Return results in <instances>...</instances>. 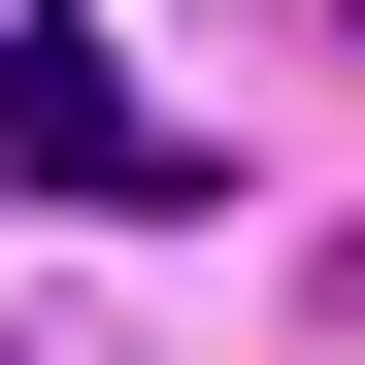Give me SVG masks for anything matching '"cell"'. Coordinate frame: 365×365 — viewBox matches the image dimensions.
Returning a JSON list of instances; mask_svg holds the SVG:
<instances>
[{
	"instance_id": "cell-1",
	"label": "cell",
	"mask_w": 365,
	"mask_h": 365,
	"mask_svg": "<svg viewBox=\"0 0 365 365\" xmlns=\"http://www.w3.org/2000/svg\"><path fill=\"white\" fill-rule=\"evenodd\" d=\"M0 166H34V200H200V133L100 67V0H0Z\"/></svg>"
}]
</instances>
